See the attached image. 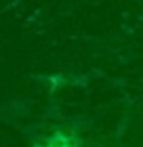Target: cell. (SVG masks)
Here are the masks:
<instances>
[{
  "label": "cell",
  "instance_id": "1",
  "mask_svg": "<svg viewBox=\"0 0 143 147\" xmlns=\"http://www.w3.org/2000/svg\"><path fill=\"white\" fill-rule=\"evenodd\" d=\"M46 147H76V141L70 139V137H65V135H57L49 141Z\"/></svg>",
  "mask_w": 143,
  "mask_h": 147
}]
</instances>
